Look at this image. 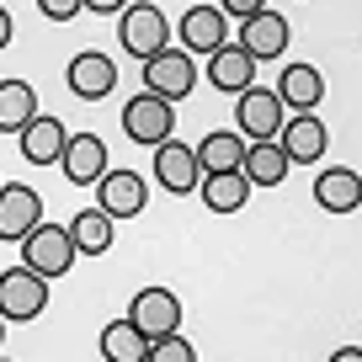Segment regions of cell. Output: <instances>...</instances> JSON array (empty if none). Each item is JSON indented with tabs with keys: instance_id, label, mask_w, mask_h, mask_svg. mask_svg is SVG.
<instances>
[{
	"instance_id": "obj_1",
	"label": "cell",
	"mask_w": 362,
	"mask_h": 362,
	"mask_svg": "<svg viewBox=\"0 0 362 362\" xmlns=\"http://www.w3.org/2000/svg\"><path fill=\"white\" fill-rule=\"evenodd\" d=\"M117 43H123L128 59H139V64H144L149 54H160V48L170 43L165 11H160L155 0H128L123 11H117Z\"/></svg>"
},
{
	"instance_id": "obj_2",
	"label": "cell",
	"mask_w": 362,
	"mask_h": 362,
	"mask_svg": "<svg viewBox=\"0 0 362 362\" xmlns=\"http://www.w3.org/2000/svg\"><path fill=\"white\" fill-rule=\"evenodd\" d=\"M283 117H288V107H283V96H277L272 86H245L235 96V128H240L245 144L277 139V134H283Z\"/></svg>"
},
{
	"instance_id": "obj_3",
	"label": "cell",
	"mask_w": 362,
	"mask_h": 362,
	"mask_svg": "<svg viewBox=\"0 0 362 362\" xmlns=\"http://www.w3.org/2000/svg\"><path fill=\"white\" fill-rule=\"evenodd\" d=\"M48 309V277L33 267H11L0 272V320L6 325H27Z\"/></svg>"
},
{
	"instance_id": "obj_4",
	"label": "cell",
	"mask_w": 362,
	"mask_h": 362,
	"mask_svg": "<svg viewBox=\"0 0 362 362\" xmlns=\"http://www.w3.org/2000/svg\"><path fill=\"white\" fill-rule=\"evenodd\" d=\"M75 240H69V224H37L33 235H22V267H33V272H43L48 283L54 277H64L69 267H75Z\"/></svg>"
},
{
	"instance_id": "obj_5",
	"label": "cell",
	"mask_w": 362,
	"mask_h": 362,
	"mask_svg": "<svg viewBox=\"0 0 362 362\" xmlns=\"http://www.w3.org/2000/svg\"><path fill=\"white\" fill-rule=\"evenodd\" d=\"M123 134L134 139V144H165L170 134H176V102H165V96H155V90H139L134 102L123 107Z\"/></svg>"
},
{
	"instance_id": "obj_6",
	"label": "cell",
	"mask_w": 362,
	"mask_h": 362,
	"mask_svg": "<svg viewBox=\"0 0 362 362\" xmlns=\"http://www.w3.org/2000/svg\"><path fill=\"white\" fill-rule=\"evenodd\" d=\"M197 86V64H192V54L187 48H160V54H149L144 59V90H155V96H165V102H181L187 90Z\"/></svg>"
},
{
	"instance_id": "obj_7",
	"label": "cell",
	"mask_w": 362,
	"mask_h": 362,
	"mask_svg": "<svg viewBox=\"0 0 362 362\" xmlns=\"http://www.w3.org/2000/svg\"><path fill=\"white\" fill-rule=\"evenodd\" d=\"M155 181L165 187L170 197H192L197 187H203V165H197V155H192V144H181L176 134L165 139V144H155Z\"/></svg>"
},
{
	"instance_id": "obj_8",
	"label": "cell",
	"mask_w": 362,
	"mask_h": 362,
	"mask_svg": "<svg viewBox=\"0 0 362 362\" xmlns=\"http://www.w3.org/2000/svg\"><path fill=\"white\" fill-rule=\"evenodd\" d=\"M176 43L187 48V54H214V48H224L229 43V16L218 11V6H187L181 11V22H176Z\"/></svg>"
},
{
	"instance_id": "obj_9",
	"label": "cell",
	"mask_w": 362,
	"mask_h": 362,
	"mask_svg": "<svg viewBox=\"0 0 362 362\" xmlns=\"http://www.w3.org/2000/svg\"><path fill=\"white\" fill-rule=\"evenodd\" d=\"M128 320H134L149 341L176 336V330H181V298L170 293V288H139L134 304H128Z\"/></svg>"
},
{
	"instance_id": "obj_10",
	"label": "cell",
	"mask_w": 362,
	"mask_h": 362,
	"mask_svg": "<svg viewBox=\"0 0 362 362\" xmlns=\"http://www.w3.org/2000/svg\"><path fill=\"white\" fill-rule=\"evenodd\" d=\"M37 224H43V197H37V187L6 181V187H0V240H16V245H22V235H33Z\"/></svg>"
},
{
	"instance_id": "obj_11",
	"label": "cell",
	"mask_w": 362,
	"mask_h": 362,
	"mask_svg": "<svg viewBox=\"0 0 362 362\" xmlns=\"http://www.w3.org/2000/svg\"><path fill=\"white\" fill-rule=\"evenodd\" d=\"M277 144H283L288 165H315V160H325V149H330V128L320 123L315 112H293V117H283Z\"/></svg>"
},
{
	"instance_id": "obj_12",
	"label": "cell",
	"mask_w": 362,
	"mask_h": 362,
	"mask_svg": "<svg viewBox=\"0 0 362 362\" xmlns=\"http://www.w3.org/2000/svg\"><path fill=\"white\" fill-rule=\"evenodd\" d=\"M149 203V187L139 170H107L102 181H96V208H102L107 218H139Z\"/></svg>"
},
{
	"instance_id": "obj_13",
	"label": "cell",
	"mask_w": 362,
	"mask_h": 362,
	"mask_svg": "<svg viewBox=\"0 0 362 362\" xmlns=\"http://www.w3.org/2000/svg\"><path fill=\"white\" fill-rule=\"evenodd\" d=\"M64 86L75 90L80 102H102L107 90L117 86V64H112L107 54H96V48H86V54H75V59H69Z\"/></svg>"
},
{
	"instance_id": "obj_14",
	"label": "cell",
	"mask_w": 362,
	"mask_h": 362,
	"mask_svg": "<svg viewBox=\"0 0 362 362\" xmlns=\"http://www.w3.org/2000/svg\"><path fill=\"white\" fill-rule=\"evenodd\" d=\"M59 170H64L75 187H96V181L107 176V144L96 134H69V144H64V155H59Z\"/></svg>"
},
{
	"instance_id": "obj_15",
	"label": "cell",
	"mask_w": 362,
	"mask_h": 362,
	"mask_svg": "<svg viewBox=\"0 0 362 362\" xmlns=\"http://www.w3.org/2000/svg\"><path fill=\"white\" fill-rule=\"evenodd\" d=\"M240 48H245L250 59H283V48H288V16L283 11H256L250 22H240Z\"/></svg>"
},
{
	"instance_id": "obj_16",
	"label": "cell",
	"mask_w": 362,
	"mask_h": 362,
	"mask_svg": "<svg viewBox=\"0 0 362 362\" xmlns=\"http://www.w3.org/2000/svg\"><path fill=\"white\" fill-rule=\"evenodd\" d=\"M208 86H214V90H229V96H240L245 86H256V59H250L240 43L214 48V54H208Z\"/></svg>"
},
{
	"instance_id": "obj_17",
	"label": "cell",
	"mask_w": 362,
	"mask_h": 362,
	"mask_svg": "<svg viewBox=\"0 0 362 362\" xmlns=\"http://www.w3.org/2000/svg\"><path fill=\"white\" fill-rule=\"evenodd\" d=\"M16 139H22V160L27 165H59V155H64V144H69V128L43 112V117H33Z\"/></svg>"
},
{
	"instance_id": "obj_18",
	"label": "cell",
	"mask_w": 362,
	"mask_h": 362,
	"mask_svg": "<svg viewBox=\"0 0 362 362\" xmlns=\"http://www.w3.org/2000/svg\"><path fill=\"white\" fill-rule=\"evenodd\" d=\"M277 96H283L288 112H315L320 102H325V75H320L315 64H288L283 75H277Z\"/></svg>"
},
{
	"instance_id": "obj_19",
	"label": "cell",
	"mask_w": 362,
	"mask_h": 362,
	"mask_svg": "<svg viewBox=\"0 0 362 362\" xmlns=\"http://www.w3.org/2000/svg\"><path fill=\"white\" fill-rule=\"evenodd\" d=\"M315 203L325 208V214H357L362 208V176L346 165H330L315 176Z\"/></svg>"
},
{
	"instance_id": "obj_20",
	"label": "cell",
	"mask_w": 362,
	"mask_h": 362,
	"mask_svg": "<svg viewBox=\"0 0 362 362\" xmlns=\"http://www.w3.org/2000/svg\"><path fill=\"white\" fill-rule=\"evenodd\" d=\"M197 197H203L208 214H240L250 197V176L245 170H208L203 187H197Z\"/></svg>"
},
{
	"instance_id": "obj_21",
	"label": "cell",
	"mask_w": 362,
	"mask_h": 362,
	"mask_svg": "<svg viewBox=\"0 0 362 362\" xmlns=\"http://www.w3.org/2000/svg\"><path fill=\"white\" fill-rule=\"evenodd\" d=\"M240 170L250 176V187H277L293 165H288V155H283V144H277V139H261V144H245Z\"/></svg>"
},
{
	"instance_id": "obj_22",
	"label": "cell",
	"mask_w": 362,
	"mask_h": 362,
	"mask_svg": "<svg viewBox=\"0 0 362 362\" xmlns=\"http://www.w3.org/2000/svg\"><path fill=\"white\" fill-rule=\"evenodd\" d=\"M96 346H102L107 362H144V357H149V336H144L128 315L112 320V325H102V341H96Z\"/></svg>"
},
{
	"instance_id": "obj_23",
	"label": "cell",
	"mask_w": 362,
	"mask_h": 362,
	"mask_svg": "<svg viewBox=\"0 0 362 362\" xmlns=\"http://www.w3.org/2000/svg\"><path fill=\"white\" fill-rule=\"evenodd\" d=\"M112 224L117 218H107L102 208H86V214L69 218V240H75L80 256H107L112 250Z\"/></svg>"
},
{
	"instance_id": "obj_24",
	"label": "cell",
	"mask_w": 362,
	"mask_h": 362,
	"mask_svg": "<svg viewBox=\"0 0 362 362\" xmlns=\"http://www.w3.org/2000/svg\"><path fill=\"white\" fill-rule=\"evenodd\" d=\"M192 155H197V165H203V176H208V170H240V160H245V139L229 134V128H214L203 144H192Z\"/></svg>"
},
{
	"instance_id": "obj_25",
	"label": "cell",
	"mask_w": 362,
	"mask_h": 362,
	"mask_svg": "<svg viewBox=\"0 0 362 362\" xmlns=\"http://www.w3.org/2000/svg\"><path fill=\"white\" fill-rule=\"evenodd\" d=\"M37 117V96L27 80H0V134H22Z\"/></svg>"
},
{
	"instance_id": "obj_26",
	"label": "cell",
	"mask_w": 362,
	"mask_h": 362,
	"mask_svg": "<svg viewBox=\"0 0 362 362\" xmlns=\"http://www.w3.org/2000/svg\"><path fill=\"white\" fill-rule=\"evenodd\" d=\"M144 362H197V346H192V341H187V336L176 330V336L149 341V357H144Z\"/></svg>"
},
{
	"instance_id": "obj_27",
	"label": "cell",
	"mask_w": 362,
	"mask_h": 362,
	"mask_svg": "<svg viewBox=\"0 0 362 362\" xmlns=\"http://www.w3.org/2000/svg\"><path fill=\"white\" fill-rule=\"evenodd\" d=\"M37 11H43L48 22H75V16L86 11V0H37Z\"/></svg>"
},
{
	"instance_id": "obj_28",
	"label": "cell",
	"mask_w": 362,
	"mask_h": 362,
	"mask_svg": "<svg viewBox=\"0 0 362 362\" xmlns=\"http://www.w3.org/2000/svg\"><path fill=\"white\" fill-rule=\"evenodd\" d=\"M218 11H224L229 22H250L256 11H267V0H218Z\"/></svg>"
},
{
	"instance_id": "obj_29",
	"label": "cell",
	"mask_w": 362,
	"mask_h": 362,
	"mask_svg": "<svg viewBox=\"0 0 362 362\" xmlns=\"http://www.w3.org/2000/svg\"><path fill=\"white\" fill-rule=\"evenodd\" d=\"M128 0H86V11H96V16H117Z\"/></svg>"
},
{
	"instance_id": "obj_30",
	"label": "cell",
	"mask_w": 362,
	"mask_h": 362,
	"mask_svg": "<svg viewBox=\"0 0 362 362\" xmlns=\"http://www.w3.org/2000/svg\"><path fill=\"white\" fill-rule=\"evenodd\" d=\"M11 37H16V22H11V11L0 6V48H11Z\"/></svg>"
},
{
	"instance_id": "obj_31",
	"label": "cell",
	"mask_w": 362,
	"mask_h": 362,
	"mask_svg": "<svg viewBox=\"0 0 362 362\" xmlns=\"http://www.w3.org/2000/svg\"><path fill=\"white\" fill-rule=\"evenodd\" d=\"M330 362H362V346H341V351H330Z\"/></svg>"
},
{
	"instance_id": "obj_32",
	"label": "cell",
	"mask_w": 362,
	"mask_h": 362,
	"mask_svg": "<svg viewBox=\"0 0 362 362\" xmlns=\"http://www.w3.org/2000/svg\"><path fill=\"white\" fill-rule=\"evenodd\" d=\"M0 341H6V320H0Z\"/></svg>"
},
{
	"instance_id": "obj_33",
	"label": "cell",
	"mask_w": 362,
	"mask_h": 362,
	"mask_svg": "<svg viewBox=\"0 0 362 362\" xmlns=\"http://www.w3.org/2000/svg\"><path fill=\"white\" fill-rule=\"evenodd\" d=\"M0 362H11V357H0Z\"/></svg>"
},
{
	"instance_id": "obj_34",
	"label": "cell",
	"mask_w": 362,
	"mask_h": 362,
	"mask_svg": "<svg viewBox=\"0 0 362 362\" xmlns=\"http://www.w3.org/2000/svg\"><path fill=\"white\" fill-rule=\"evenodd\" d=\"M0 187H6V181H0Z\"/></svg>"
},
{
	"instance_id": "obj_35",
	"label": "cell",
	"mask_w": 362,
	"mask_h": 362,
	"mask_svg": "<svg viewBox=\"0 0 362 362\" xmlns=\"http://www.w3.org/2000/svg\"><path fill=\"white\" fill-rule=\"evenodd\" d=\"M0 6H6V0H0Z\"/></svg>"
}]
</instances>
